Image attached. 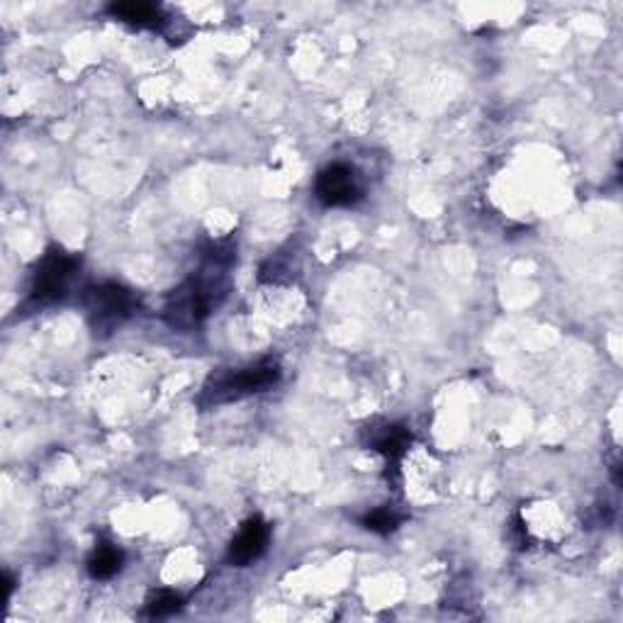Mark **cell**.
I'll list each match as a JSON object with an SVG mask.
<instances>
[{"mask_svg": "<svg viewBox=\"0 0 623 623\" xmlns=\"http://www.w3.org/2000/svg\"><path fill=\"white\" fill-rule=\"evenodd\" d=\"M234 258L236 254L230 239L207 246L200 266L166 297V325L173 331H181V334H188V331L200 327L230 295Z\"/></svg>", "mask_w": 623, "mask_h": 623, "instance_id": "1", "label": "cell"}, {"mask_svg": "<svg viewBox=\"0 0 623 623\" xmlns=\"http://www.w3.org/2000/svg\"><path fill=\"white\" fill-rule=\"evenodd\" d=\"M280 380V368L276 363H256V366L239 368V370H227L222 376L212 378L203 388L197 404L205 410L220 407V404L239 402L244 398H252V394L271 390L276 382Z\"/></svg>", "mask_w": 623, "mask_h": 623, "instance_id": "2", "label": "cell"}, {"mask_svg": "<svg viewBox=\"0 0 623 623\" xmlns=\"http://www.w3.org/2000/svg\"><path fill=\"white\" fill-rule=\"evenodd\" d=\"M88 315V325L96 334H112L137 312V295L120 283H100L86 288L81 297Z\"/></svg>", "mask_w": 623, "mask_h": 623, "instance_id": "3", "label": "cell"}, {"mask_svg": "<svg viewBox=\"0 0 623 623\" xmlns=\"http://www.w3.org/2000/svg\"><path fill=\"white\" fill-rule=\"evenodd\" d=\"M81 268V258L64 252V248L51 246L49 252L41 256V261L35 266L33 285H29L27 303L33 307H47L64 300L71 280L76 278Z\"/></svg>", "mask_w": 623, "mask_h": 623, "instance_id": "4", "label": "cell"}, {"mask_svg": "<svg viewBox=\"0 0 623 623\" xmlns=\"http://www.w3.org/2000/svg\"><path fill=\"white\" fill-rule=\"evenodd\" d=\"M317 200L327 207H349L363 197L356 171L346 163H331L317 175L315 183Z\"/></svg>", "mask_w": 623, "mask_h": 623, "instance_id": "5", "label": "cell"}, {"mask_svg": "<svg viewBox=\"0 0 623 623\" xmlns=\"http://www.w3.org/2000/svg\"><path fill=\"white\" fill-rule=\"evenodd\" d=\"M268 538H271V528H268L264 518L261 516L248 518L230 543V553H227L230 565L246 567L256 563V560L266 553Z\"/></svg>", "mask_w": 623, "mask_h": 623, "instance_id": "6", "label": "cell"}, {"mask_svg": "<svg viewBox=\"0 0 623 623\" xmlns=\"http://www.w3.org/2000/svg\"><path fill=\"white\" fill-rule=\"evenodd\" d=\"M412 443V431L402 424H386L380 431H372L370 445L376 449L380 455H386L388 465L398 467V463L402 461V455L407 453Z\"/></svg>", "mask_w": 623, "mask_h": 623, "instance_id": "7", "label": "cell"}, {"mask_svg": "<svg viewBox=\"0 0 623 623\" xmlns=\"http://www.w3.org/2000/svg\"><path fill=\"white\" fill-rule=\"evenodd\" d=\"M108 13L115 20H122V23L137 27H159L163 23L161 8L151 3H112Z\"/></svg>", "mask_w": 623, "mask_h": 623, "instance_id": "8", "label": "cell"}, {"mask_svg": "<svg viewBox=\"0 0 623 623\" xmlns=\"http://www.w3.org/2000/svg\"><path fill=\"white\" fill-rule=\"evenodd\" d=\"M124 563V555L122 550L110 546V543H100L96 550H93V555L88 560V573L93 579H110L115 577Z\"/></svg>", "mask_w": 623, "mask_h": 623, "instance_id": "9", "label": "cell"}, {"mask_svg": "<svg viewBox=\"0 0 623 623\" xmlns=\"http://www.w3.org/2000/svg\"><path fill=\"white\" fill-rule=\"evenodd\" d=\"M183 607V599L171 589H159L147 599V607H144V616L149 619H166L175 614Z\"/></svg>", "mask_w": 623, "mask_h": 623, "instance_id": "10", "label": "cell"}, {"mask_svg": "<svg viewBox=\"0 0 623 623\" xmlns=\"http://www.w3.org/2000/svg\"><path fill=\"white\" fill-rule=\"evenodd\" d=\"M361 524H363V528H368V532H372V534L386 536V534H392L394 528L402 524V514L394 512V509L382 506V509H376V512L363 516Z\"/></svg>", "mask_w": 623, "mask_h": 623, "instance_id": "11", "label": "cell"}]
</instances>
